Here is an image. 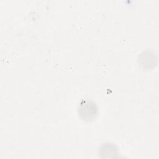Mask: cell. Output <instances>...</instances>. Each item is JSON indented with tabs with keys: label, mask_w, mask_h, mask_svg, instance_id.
I'll list each match as a JSON object with an SVG mask.
<instances>
[{
	"label": "cell",
	"mask_w": 159,
	"mask_h": 159,
	"mask_svg": "<svg viewBox=\"0 0 159 159\" xmlns=\"http://www.w3.org/2000/svg\"><path fill=\"white\" fill-rule=\"evenodd\" d=\"M78 113L83 120L91 122L97 117L98 108L94 101L88 99H82L78 106Z\"/></svg>",
	"instance_id": "1"
}]
</instances>
